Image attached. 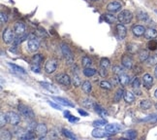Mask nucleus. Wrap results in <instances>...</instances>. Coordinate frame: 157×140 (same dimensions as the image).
Wrapping results in <instances>:
<instances>
[{
    "instance_id": "f257e3e1",
    "label": "nucleus",
    "mask_w": 157,
    "mask_h": 140,
    "mask_svg": "<svg viewBox=\"0 0 157 140\" xmlns=\"http://www.w3.org/2000/svg\"><path fill=\"white\" fill-rule=\"evenodd\" d=\"M132 19H133V15L128 10L121 11L117 16V21L123 24H129V22H131V21H132Z\"/></svg>"
},
{
    "instance_id": "f03ea898",
    "label": "nucleus",
    "mask_w": 157,
    "mask_h": 140,
    "mask_svg": "<svg viewBox=\"0 0 157 140\" xmlns=\"http://www.w3.org/2000/svg\"><path fill=\"white\" fill-rule=\"evenodd\" d=\"M18 111L21 112V114L25 117V118L27 119H34V112L32 111V109L30 107L26 106V105H23V104H20L18 105Z\"/></svg>"
},
{
    "instance_id": "7ed1b4c3",
    "label": "nucleus",
    "mask_w": 157,
    "mask_h": 140,
    "mask_svg": "<svg viewBox=\"0 0 157 140\" xmlns=\"http://www.w3.org/2000/svg\"><path fill=\"white\" fill-rule=\"evenodd\" d=\"M6 117H7V121H8V123L12 124V126H18L21 122V117L16 112H12V111L7 112Z\"/></svg>"
},
{
    "instance_id": "20e7f679",
    "label": "nucleus",
    "mask_w": 157,
    "mask_h": 140,
    "mask_svg": "<svg viewBox=\"0 0 157 140\" xmlns=\"http://www.w3.org/2000/svg\"><path fill=\"white\" fill-rule=\"evenodd\" d=\"M61 51H62L63 56H64V58L67 60V62L69 64H72L74 62V56H73V53L71 52V50L69 49V47L67 46V45L63 44L61 46Z\"/></svg>"
},
{
    "instance_id": "39448f33",
    "label": "nucleus",
    "mask_w": 157,
    "mask_h": 140,
    "mask_svg": "<svg viewBox=\"0 0 157 140\" xmlns=\"http://www.w3.org/2000/svg\"><path fill=\"white\" fill-rule=\"evenodd\" d=\"M57 67V61L55 59H50L46 62V65H45V71L48 74H51L54 73L55 70H56Z\"/></svg>"
},
{
    "instance_id": "423d86ee",
    "label": "nucleus",
    "mask_w": 157,
    "mask_h": 140,
    "mask_svg": "<svg viewBox=\"0 0 157 140\" xmlns=\"http://www.w3.org/2000/svg\"><path fill=\"white\" fill-rule=\"evenodd\" d=\"M15 39L16 38H15V35L12 32V30L10 28H6L4 30V32H3V41L7 44H10V43L14 42Z\"/></svg>"
},
{
    "instance_id": "0eeeda50",
    "label": "nucleus",
    "mask_w": 157,
    "mask_h": 140,
    "mask_svg": "<svg viewBox=\"0 0 157 140\" xmlns=\"http://www.w3.org/2000/svg\"><path fill=\"white\" fill-rule=\"evenodd\" d=\"M55 79H56V81L59 84H61L63 86L69 87L71 85V78L67 74H59L55 77Z\"/></svg>"
},
{
    "instance_id": "6e6552de",
    "label": "nucleus",
    "mask_w": 157,
    "mask_h": 140,
    "mask_svg": "<svg viewBox=\"0 0 157 140\" xmlns=\"http://www.w3.org/2000/svg\"><path fill=\"white\" fill-rule=\"evenodd\" d=\"M35 130H36L37 135H38L39 138H41V139L44 138L45 136L47 135V133H48V127H47V126H46L45 124H37Z\"/></svg>"
},
{
    "instance_id": "1a4fd4ad",
    "label": "nucleus",
    "mask_w": 157,
    "mask_h": 140,
    "mask_svg": "<svg viewBox=\"0 0 157 140\" xmlns=\"http://www.w3.org/2000/svg\"><path fill=\"white\" fill-rule=\"evenodd\" d=\"M27 47H28V50L30 51V52H32V53L36 52L39 49V47H40L39 41L37 40L36 38L29 39L28 42H27Z\"/></svg>"
},
{
    "instance_id": "9d476101",
    "label": "nucleus",
    "mask_w": 157,
    "mask_h": 140,
    "mask_svg": "<svg viewBox=\"0 0 157 140\" xmlns=\"http://www.w3.org/2000/svg\"><path fill=\"white\" fill-rule=\"evenodd\" d=\"M121 3L120 2H118V1H114V2H111L108 4L107 6V10L109 11V12L111 13H115V12H117V11H119L121 9Z\"/></svg>"
},
{
    "instance_id": "9b49d317",
    "label": "nucleus",
    "mask_w": 157,
    "mask_h": 140,
    "mask_svg": "<svg viewBox=\"0 0 157 140\" xmlns=\"http://www.w3.org/2000/svg\"><path fill=\"white\" fill-rule=\"evenodd\" d=\"M121 63H122L123 66H124L125 68H128V69H130V68L133 67V59H131V56H127V55L122 56Z\"/></svg>"
},
{
    "instance_id": "f8f14e48",
    "label": "nucleus",
    "mask_w": 157,
    "mask_h": 140,
    "mask_svg": "<svg viewBox=\"0 0 157 140\" xmlns=\"http://www.w3.org/2000/svg\"><path fill=\"white\" fill-rule=\"evenodd\" d=\"M126 27L124 25H123V24H119L117 25V37L119 39H123L125 38L126 36Z\"/></svg>"
},
{
    "instance_id": "ddd939ff",
    "label": "nucleus",
    "mask_w": 157,
    "mask_h": 140,
    "mask_svg": "<svg viewBox=\"0 0 157 140\" xmlns=\"http://www.w3.org/2000/svg\"><path fill=\"white\" fill-rule=\"evenodd\" d=\"M143 83H144V86L145 88L147 89H150L152 85H153V78L150 74H145L144 77H143Z\"/></svg>"
},
{
    "instance_id": "4468645a",
    "label": "nucleus",
    "mask_w": 157,
    "mask_h": 140,
    "mask_svg": "<svg viewBox=\"0 0 157 140\" xmlns=\"http://www.w3.org/2000/svg\"><path fill=\"white\" fill-rule=\"evenodd\" d=\"M132 32H133V34L135 36H142V35H144L145 34V27L143 25H134L133 26V28H132Z\"/></svg>"
},
{
    "instance_id": "2eb2a0df",
    "label": "nucleus",
    "mask_w": 157,
    "mask_h": 140,
    "mask_svg": "<svg viewBox=\"0 0 157 140\" xmlns=\"http://www.w3.org/2000/svg\"><path fill=\"white\" fill-rule=\"evenodd\" d=\"M14 30H15V33H16L17 35H22L25 31L24 24H22V22H17L14 26Z\"/></svg>"
},
{
    "instance_id": "dca6fc26",
    "label": "nucleus",
    "mask_w": 157,
    "mask_h": 140,
    "mask_svg": "<svg viewBox=\"0 0 157 140\" xmlns=\"http://www.w3.org/2000/svg\"><path fill=\"white\" fill-rule=\"evenodd\" d=\"M121 128H122V127H119L118 124H107L106 126V131L110 134H114L117 131H118L119 130H121Z\"/></svg>"
},
{
    "instance_id": "f3484780",
    "label": "nucleus",
    "mask_w": 157,
    "mask_h": 140,
    "mask_svg": "<svg viewBox=\"0 0 157 140\" xmlns=\"http://www.w3.org/2000/svg\"><path fill=\"white\" fill-rule=\"evenodd\" d=\"M145 38H147V39H154L157 37V31H156V29L154 28H148L145 30Z\"/></svg>"
},
{
    "instance_id": "a211bd4d",
    "label": "nucleus",
    "mask_w": 157,
    "mask_h": 140,
    "mask_svg": "<svg viewBox=\"0 0 157 140\" xmlns=\"http://www.w3.org/2000/svg\"><path fill=\"white\" fill-rule=\"evenodd\" d=\"M92 136L95 138H103L107 135V132L104 131L103 130H100V128H94L92 130Z\"/></svg>"
},
{
    "instance_id": "6ab92c4d",
    "label": "nucleus",
    "mask_w": 157,
    "mask_h": 140,
    "mask_svg": "<svg viewBox=\"0 0 157 140\" xmlns=\"http://www.w3.org/2000/svg\"><path fill=\"white\" fill-rule=\"evenodd\" d=\"M118 79H119V84H121V86H126L127 84H129V82H130L129 76L126 75L125 73L118 75Z\"/></svg>"
},
{
    "instance_id": "aec40b11",
    "label": "nucleus",
    "mask_w": 157,
    "mask_h": 140,
    "mask_svg": "<svg viewBox=\"0 0 157 140\" xmlns=\"http://www.w3.org/2000/svg\"><path fill=\"white\" fill-rule=\"evenodd\" d=\"M8 66L12 69L15 72H18V73H22V74H25V70L23 69L22 67L17 65V64H14V63H11V62H8Z\"/></svg>"
},
{
    "instance_id": "412c9836",
    "label": "nucleus",
    "mask_w": 157,
    "mask_h": 140,
    "mask_svg": "<svg viewBox=\"0 0 157 140\" xmlns=\"http://www.w3.org/2000/svg\"><path fill=\"white\" fill-rule=\"evenodd\" d=\"M103 16H104L105 21L108 22V24H114L115 21L117 20V18H115V16H114L113 14H105V15H103Z\"/></svg>"
},
{
    "instance_id": "4be33fe9",
    "label": "nucleus",
    "mask_w": 157,
    "mask_h": 140,
    "mask_svg": "<svg viewBox=\"0 0 157 140\" xmlns=\"http://www.w3.org/2000/svg\"><path fill=\"white\" fill-rule=\"evenodd\" d=\"M54 99L56 100L58 103H60L62 105H65V106H70V107H73L74 106L73 103H71L69 100H67V99H65V98H63V97H56V96H54Z\"/></svg>"
},
{
    "instance_id": "5701e85b",
    "label": "nucleus",
    "mask_w": 157,
    "mask_h": 140,
    "mask_svg": "<svg viewBox=\"0 0 157 140\" xmlns=\"http://www.w3.org/2000/svg\"><path fill=\"white\" fill-rule=\"evenodd\" d=\"M0 137L2 140H11L12 139V134L11 132L7 130H1L0 131Z\"/></svg>"
},
{
    "instance_id": "b1692460",
    "label": "nucleus",
    "mask_w": 157,
    "mask_h": 140,
    "mask_svg": "<svg viewBox=\"0 0 157 140\" xmlns=\"http://www.w3.org/2000/svg\"><path fill=\"white\" fill-rule=\"evenodd\" d=\"M137 18H138V20H140L141 21H147L148 20V15L147 13L144 12V11H138Z\"/></svg>"
},
{
    "instance_id": "393cba45",
    "label": "nucleus",
    "mask_w": 157,
    "mask_h": 140,
    "mask_svg": "<svg viewBox=\"0 0 157 140\" xmlns=\"http://www.w3.org/2000/svg\"><path fill=\"white\" fill-rule=\"evenodd\" d=\"M123 97H124V100L126 102H128V103H131V102L135 101V96H134V94L131 92L124 93V96H123Z\"/></svg>"
},
{
    "instance_id": "a878e982",
    "label": "nucleus",
    "mask_w": 157,
    "mask_h": 140,
    "mask_svg": "<svg viewBox=\"0 0 157 140\" xmlns=\"http://www.w3.org/2000/svg\"><path fill=\"white\" fill-rule=\"evenodd\" d=\"M43 60H44L43 56L41 55V54H38V55H35V56L32 58L31 63H33V64H38V65H40L41 62H42Z\"/></svg>"
},
{
    "instance_id": "bb28decb",
    "label": "nucleus",
    "mask_w": 157,
    "mask_h": 140,
    "mask_svg": "<svg viewBox=\"0 0 157 140\" xmlns=\"http://www.w3.org/2000/svg\"><path fill=\"white\" fill-rule=\"evenodd\" d=\"M140 106L142 109H144V110H147V109H149L151 107V101L148 100V99H144L141 101L140 103Z\"/></svg>"
},
{
    "instance_id": "cd10ccee",
    "label": "nucleus",
    "mask_w": 157,
    "mask_h": 140,
    "mask_svg": "<svg viewBox=\"0 0 157 140\" xmlns=\"http://www.w3.org/2000/svg\"><path fill=\"white\" fill-rule=\"evenodd\" d=\"M149 58V54L147 50H142L139 53V59L141 61H145V60H147Z\"/></svg>"
},
{
    "instance_id": "c85d7f7f",
    "label": "nucleus",
    "mask_w": 157,
    "mask_h": 140,
    "mask_svg": "<svg viewBox=\"0 0 157 140\" xmlns=\"http://www.w3.org/2000/svg\"><path fill=\"white\" fill-rule=\"evenodd\" d=\"M84 74L87 77H91V76H93V75L96 74V69H94V68L85 67L84 69Z\"/></svg>"
},
{
    "instance_id": "c756f323",
    "label": "nucleus",
    "mask_w": 157,
    "mask_h": 140,
    "mask_svg": "<svg viewBox=\"0 0 157 140\" xmlns=\"http://www.w3.org/2000/svg\"><path fill=\"white\" fill-rule=\"evenodd\" d=\"M83 90L85 93H90L91 92V90H92V87H91V84H90V82H88V81H85L83 83Z\"/></svg>"
},
{
    "instance_id": "7c9ffc66",
    "label": "nucleus",
    "mask_w": 157,
    "mask_h": 140,
    "mask_svg": "<svg viewBox=\"0 0 157 140\" xmlns=\"http://www.w3.org/2000/svg\"><path fill=\"white\" fill-rule=\"evenodd\" d=\"M81 78L80 76H78V71H76L75 72L74 71V77H73V84L75 87H78V86H81Z\"/></svg>"
},
{
    "instance_id": "2f4dec72",
    "label": "nucleus",
    "mask_w": 157,
    "mask_h": 140,
    "mask_svg": "<svg viewBox=\"0 0 157 140\" xmlns=\"http://www.w3.org/2000/svg\"><path fill=\"white\" fill-rule=\"evenodd\" d=\"M124 96V90H123L122 89H119L117 93H115L114 94V100L115 102H118L119 100L121 99V97Z\"/></svg>"
},
{
    "instance_id": "473e14b6",
    "label": "nucleus",
    "mask_w": 157,
    "mask_h": 140,
    "mask_svg": "<svg viewBox=\"0 0 157 140\" xmlns=\"http://www.w3.org/2000/svg\"><path fill=\"white\" fill-rule=\"evenodd\" d=\"M124 135H125V137H126V138H129V139H135V138L137 137V131H136V130H131L126 131Z\"/></svg>"
},
{
    "instance_id": "72a5a7b5",
    "label": "nucleus",
    "mask_w": 157,
    "mask_h": 140,
    "mask_svg": "<svg viewBox=\"0 0 157 140\" xmlns=\"http://www.w3.org/2000/svg\"><path fill=\"white\" fill-rule=\"evenodd\" d=\"M27 37H28V35H26V34H22L21 36L18 35V38L15 39V41H14L13 43H14L15 45H18V44H21V42H23V41H24L26 38H27Z\"/></svg>"
},
{
    "instance_id": "f704fd0d",
    "label": "nucleus",
    "mask_w": 157,
    "mask_h": 140,
    "mask_svg": "<svg viewBox=\"0 0 157 140\" xmlns=\"http://www.w3.org/2000/svg\"><path fill=\"white\" fill-rule=\"evenodd\" d=\"M81 63L84 67H89L92 64V60L88 56H84L83 59H81Z\"/></svg>"
},
{
    "instance_id": "c9c22d12",
    "label": "nucleus",
    "mask_w": 157,
    "mask_h": 140,
    "mask_svg": "<svg viewBox=\"0 0 157 140\" xmlns=\"http://www.w3.org/2000/svg\"><path fill=\"white\" fill-rule=\"evenodd\" d=\"M147 47H148V49H149L150 51H155V50H157V41L151 39V40L148 42Z\"/></svg>"
},
{
    "instance_id": "e433bc0d",
    "label": "nucleus",
    "mask_w": 157,
    "mask_h": 140,
    "mask_svg": "<svg viewBox=\"0 0 157 140\" xmlns=\"http://www.w3.org/2000/svg\"><path fill=\"white\" fill-rule=\"evenodd\" d=\"M62 133L64 134V136H66V137L69 138V139H74V140H75V139L77 138L76 136H75V135L72 133V132L69 131V130H65V128H63V130H62Z\"/></svg>"
},
{
    "instance_id": "4c0bfd02",
    "label": "nucleus",
    "mask_w": 157,
    "mask_h": 140,
    "mask_svg": "<svg viewBox=\"0 0 157 140\" xmlns=\"http://www.w3.org/2000/svg\"><path fill=\"white\" fill-rule=\"evenodd\" d=\"M110 66V60L108 59H102L100 61V67L102 68H106V69H108V67Z\"/></svg>"
},
{
    "instance_id": "58836bf2",
    "label": "nucleus",
    "mask_w": 157,
    "mask_h": 140,
    "mask_svg": "<svg viewBox=\"0 0 157 140\" xmlns=\"http://www.w3.org/2000/svg\"><path fill=\"white\" fill-rule=\"evenodd\" d=\"M107 122L105 120H99V121H94L92 123V126L93 127H102V126H106Z\"/></svg>"
},
{
    "instance_id": "ea45409f",
    "label": "nucleus",
    "mask_w": 157,
    "mask_h": 140,
    "mask_svg": "<svg viewBox=\"0 0 157 140\" xmlns=\"http://www.w3.org/2000/svg\"><path fill=\"white\" fill-rule=\"evenodd\" d=\"M143 121H145V122H150V123H157V115H150L148 116L147 118L144 119Z\"/></svg>"
},
{
    "instance_id": "a19ab883",
    "label": "nucleus",
    "mask_w": 157,
    "mask_h": 140,
    "mask_svg": "<svg viewBox=\"0 0 157 140\" xmlns=\"http://www.w3.org/2000/svg\"><path fill=\"white\" fill-rule=\"evenodd\" d=\"M40 84L42 85L43 88L48 90L50 92H55V89L54 88V87H52V85H50V84H48V83H45V82H41Z\"/></svg>"
},
{
    "instance_id": "79ce46f5",
    "label": "nucleus",
    "mask_w": 157,
    "mask_h": 140,
    "mask_svg": "<svg viewBox=\"0 0 157 140\" xmlns=\"http://www.w3.org/2000/svg\"><path fill=\"white\" fill-rule=\"evenodd\" d=\"M147 62H148V64H150V65H154V64H157V54L153 55L152 56H150V58H148Z\"/></svg>"
},
{
    "instance_id": "37998d69",
    "label": "nucleus",
    "mask_w": 157,
    "mask_h": 140,
    "mask_svg": "<svg viewBox=\"0 0 157 140\" xmlns=\"http://www.w3.org/2000/svg\"><path fill=\"white\" fill-rule=\"evenodd\" d=\"M100 87L102 89H106V90H111L112 89V85L110 84L109 82H107V81L100 82Z\"/></svg>"
},
{
    "instance_id": "c03bdc74",
    "label": "nucleus",
    "mask_w": 157,
    "mask_h": 140,
    "mask_svg": "<svg viewBox=\"0 0 157 140\" xmlns=\"http://www.w3.org/2000/svg\"><path fill=\"white\" fill-rule=\"evenodd\" d=\"M8 122L7 121V117H6V114L4 115L3 113H1V117H0V127H3L6 124V123Z\"/></svg>"
},
{
    "instance_id": "a18cd8bd",
    "label": "nucleus",
    "mask_w": 157,
    "mask_h": 140,
    "mask_svg": "<svg viewBox=\"0 0 157 140\" xmlns=\"http://www.w3.org/2000/svg\"><path fill=\"white\" fill-rule=\"evenodd\" d=\"M34 138H35V135L31 133V132H26L25 134L21 136V139H28L29 140V139H34Z\"/></svg>"
},
{
    "instance_id": "49530a36",
    "label": "nucleus",
    "mask_w": 157,
    "mask_h": 140,
    "mask_svg": "<svg viewBox=\"0 0 157 140\" xmlns=\"http://www.w3.org/2000/svg\"><path fill=\"white\" fill-rule=\"evenodd\" d=\"M113 71H114V73L115 75H120V74L123 73V68L120 67V66H118V65H117V66H114Z\"/></svg>"
},
{
    "instance_id": "de8ad7c7",
    "label": "nucleus",
    "mask_w": 157,
    "mask_h": 140,
    "mask_svg": "<svg viewBox=\"0 0 157 140\" xmlns=\"http://www.w3.org/2000/svg\"><path fill=\"white\" fill-rule=\"evenodd\" d=\"M140 85H141V83H140V80L138 78H135L134 79V81L132 83V87L134 89H139L140 88Z\"/></svg>"
},
{
    "instance_id": "09e8293b",
    "label": "nucleus",
    "mask_w": 157,
    "mask_h": 140,
    "mask_svg": "<svg viewBox=\"0 0 157 140\" xmlns=\"http://www.w3.org/2000/svg\"><path fill=\"white\" fill-rule=\"evenodd\" d=\"M84 106H87V107H92V106H94V104H93L92 100H90V99H85V100L84 101Z\"/></svg>"
},
{
    "instance_id": "8fccbe9b",
    "label": "nucleus",
    "mask_w": 157,
    "mask_h": 140,
    "mask_svg": "<svg viewBox=\"0 0 157 140\" xmlns=\"http://www.w3.org/2000/svg\"><path fill=\"white\" fill-rule=\"evenodd\" d=\"M31 70L34 71V72H40V65L31 63Z\"/></svg>"
},
{
    "instance_id": "3c124183",
    "label": "nucleus",
    "mask_w": 157,
    "mask_h": 140,
    "mask_svg": "<svg viewBox=\"0 0 157 140\" xmlns=\"http://www.w3.org/2000/svg\"><path fill=\"white\" fill-rule=\"evenodd\" d=\"M0 19H1V24H5V22L7 21V20H8V18H7V15L5 13H1V16H0Z\"/></svg>"
},
{
    "instance_id": "603ef678",
    "label": "nucleus",
    "mask_w": 157,
    "mask_h": 140,
    "mask_svg": "<svg viewBox=\"0 0 157 140\" xmlns=\"http://www.w3.org/2000/svg\"><path fill=\"white\" fill-rule=\"evenodd\" d=\"M48 103L51 105V107H54V109H56V110H60L61 109V107L59 106L58 104H56V103H54V102H51V101H48Z\"/></svg>"
},
{
    "instance_id": "864d4df0",
    "label": "nucleus",
    "mask_w": 157,
    "mask_h": 140,
    "mask_svg": "<svg viewBox=\"0 0 157 140\" xmlns=\"http://www.w3.org/2000/svg\"><path fill=\"white\" fill-rule=\"evenodd\" d=\"M99 73L100 75L102 77H105L107 75V69L106 68H102V67H100V69H99Z\"/></svg>"
},
{
    "instance_id": "5fc2aeb1",
    "label": "nucleus",
    "mask_w": 157,
    "mask_h": 140,
    "mask_svg": "<svg viewBox=\"0 0 157 140\" xmlns=\"http://www.w3.org/2000/svg\"><path fill=\"white\" fill-rule=\"evenodd\" d=\"M68 120L70 121L71 123H75V122H78V118H75L74 116H70L69 118H68Z\"/></svg>"
},
{
    "instance_id": "6e6d98bb",
    "label": "nucleus",
    "mask_w": 157,
    "mask_h": 140,
    "mask_svg": "<svg viewBox=\"0 0 157 140\" xmlns=\"http://www.w3.org/2000/svg\"><path fill=\"white\" fill-rule=\"evenodd\" d=\"M78 113H80L81 115H83V116H88V113L85 112L84 110H81V109H78Z\"/></svg>"
},
{
    "instance_id": "4d7b16f0",
    "label": "nucleus",
    "mask_w": 157,
    "mask_h": 140,
    "mask_svg": "<svg viewBox=\"0 0 157 140\" xmlns=\"http://www.w3.org/2000/svg\"><path fill=\"white\" fill-rule=\"evenodd\" d=\"M154 74H155V77L157 78V65L155 67V70H154Z\"/></svg>"
},
{
    "instance_id": "13d9d810",
    "label": "nucleus",
    "mask_w": 157,
    "mask_h": 140,
    "mask_svg": "<svg viewBox=\"0 0 157 140\" xmlns=\"http://www.w3.org/2000/svg\"><path fill=\"white\" fill-rule=\"evenodd\" d=\"M154 96H155V97L157 98V90H156L155 92H154Z\"/></svg>"
},
{
    "instance_id": "bf43d9fd",
    "label": "nucleus",
    "mask_w": 157,
    "mask_h": 140,
    "mask_svg": "<svg viewBox=\"0 0 157 140\" xmlns=\"http://www.w3.org/2000/svg\"><path fill=\"white\" fill-rule=\"evenodd\" d=\"M90 1H97V0H90Z\"/></svg>"
},
{
    "instance_id": "052dcab7",
    "label": "nucleus",
    "mask_w": 157,
    "mask_h": 140,
    "mask_svg": "<svg viewBox=\"0 0 157 140\" xmlns=\"http://www.w3.org/2000/svg\"><path fill=\"white\" fill-rule=\"evenodd\" d=\"M155 107H156V109H157V103L155 104Z\"/></svg>"
},
{
    "instance_id": "680f3d73",
    "label": "nucleus",
    "mask_w": 157,
    "mask_h": 140,
    "mask_svg": "<svg viewBox=\"0 0 157 140\" xmlns=\"http://www.w3.org/2000/svg\"><path fill=\"white\" fill-rule=\"evenodd\" d=\"M155 13H156V14H157V10H155Z\"/></svg>"
}]
</instances>
